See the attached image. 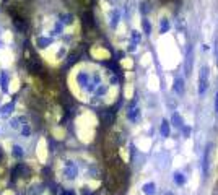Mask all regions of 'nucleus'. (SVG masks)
Returning a JSON list of instances; mask_svg holds the SVG:
<instances>
[{
    "label": "nucleus",
    "mask_w": 218,
    "mask_h": 195,
    "mask_svg": "<svg viewBox=\"0 0 218 195\" xmlns=\"http://www.w3.org/2000/svg\"><path fill=\"white\" fill-rule=\"evenodd\" d=\"M169 29V21L168 20H161V24H160V31L161 32H166Z\"/></svg>",
    "instance_id": "nucleus-10"
},
{
    "label": "nucleus",
    "mask_w": 218,
    "mask_h": 195,
    "mask_svg": "<svg viewBox=\"0 0 218 195\" xmlns=\"http://www.w3.org/2000/svg\"><path fill=\"white\" fill-rule=\"evenodd\" d=\"M117 21H119V12H114L112 16H111V24H112V26H116Z\"/></svg>",
    "instance_id": "nucleus-11"
},
{
    "label": "nucleus",
    "mask_w": 218,
    "mask_h": 195,
    "mask_svg": "<svg viewBox=\"0 0 218 195\" xmlns=\"http://www.w3.org/2000/svg\"><path fill=\"white\" fill-rule=\"evenodd\" d=\"M166 195H173V193H171V192H168V193H166Z\"/></svg>",
    "instance_id": "nucleus-15"
},
{
    "label": "nucleus",
    "mask_w": 218,
    "mask_h": 195,
    "mask_svg": "<svg viewBox=\"0 0 218 195\" xmlns=\"http://www.w3.org/2000/svg\"><path fill=\"white\" fill-rule=\"evenodd\" d=\"M190 133V128L189 127H184V135H189Z\"/></svg>",
    "instance_id": "nucleus-14"
},
{
    "label": "nucleus",
    "mask_w": 218,
    "mask_h": 195,
    "mask_svg": "<svg viewBox=\"0 0 218 195\" xmlns=\"http://www.w3.org/2000/svg\"><path fill=\"white\" fill-rule=\"evenodd\" d=\"M212 150H213V145L208 143L205 146L204 158H202V174H204V177H207L210 172V154H212Z\"/></svg>",
    "instance_id": "nucleus-2"
},
{
    "label": "nucleus",
    "mask_w": 218,
    "mask_h": 195,
    "mask_svg": "<svg viewBox=\"0 0 218 195\" xmlns=\"http://www.w3.org/2000/svg\"><path fill=\"white\" fill-rule=\"evenodd\" d=\"M161 135L169 137V122L168 120H163V124H161Z\"/></svg>",
    "instance_id": "nucleus-8"
},
{
    "label": "nucleus",
    "mask_w": 218,
    "mask_h": 195,
    "mask_svg": "<svg viewBox=\"0 0 218 195\" xmlns=\"http://www.w3.org/2000/svg\"><path fill=\"white\" fill-rule=\"evenodd\" d=\"M143 29H145L147 34H150V32H151V24H150L148 20H143Z\"/></svg>",
    "instance_id": "nucleus-12"
},
{
    "label": "nucleus",
    "mask_w": 218,
    "mask_h": 195,
    "mask_svg": "<svg viewBox=\"0 0 218 195\" xmlns=\"http://www.w3.org/2000/svg\"><path fill=\"white\" fill-rule=\"evenodd\" d=\"M184 68H185V75H190V72H192V47L187 51V57H185Z\"/></svg>",
    "instance_id": "nucleus-4"
},
{
    "label": "nucleus",
    "mask_w": 218,
    "mask_h": 195,
    "mask_svg": "<svg viewBox=\"0 0 218 195\" xmlns=\"http://www.w3.org/2000/svg\"><path fill=\"white\" fill-rule=\"evenodd\" d=\"M174 91H176L177 94H182V93H184V80H182L181 77H177V78L174 80Z\"/></svg>",
    "instance_id": "nucleus-5"
},
{
    "label": "nucleus",
    "mask_w": 218,
    "mask_h": 195,
    "mask_svg": "<svg viewBox=\"0 0 218 195\" xmlns=\"http://www.w3.org/2000/svg\"><path fill=\"white\" fill-rule=\"evenodd\" d=\"M207 88H208V67H202L199 75V94H204Z\"/></svg>",
    "instance_id": "nucleus-3"
},
{
    "label": "nucleus",
    "mask_w": 218,
    "mask_h": 195,
    "mask_svg": "<svg viewBox=\"0 0 218 195\" xmlns=\"http://www.w3.org/2000/svg\"><path fill=\"white\" fill-rule=\"evenodd\" d=\"M143 192L147 195H155L156 193V189H155V184L150 182V184H145L143 185Z\"/></svg>",
    "instance_id": "nucleus-7"
},
{
    "label": "nucleus",
    "mask_w": 218,
    "mask_h": 195,
    "mask_svg": "<svg viewBox=\"0 0 218 195\" xmlns=\"http://www.w3.org/2000/svg\"><path fill=\"white\" fill-rule=\"evenodd\" d=\"M25 59L28 62V68L33 72V73H41L43 72V63H41V60H39L33 52H29V47L28 46L25 47Z\"/></svg>",
    "instance_id": "nucleus-1"
},
{
    "label": "nucleus",
    "mask_w": 218,
    "mask_h": 195,
    "mask_svg": "<svg viewBox=\"0 0 218 195\" xmlns=\"http://www.w3.org/2000/svg\"><path fill=\"white\" fill-rule=\"evenodd\" d=\"M171 122H173V125H174V127H179V128H182V127H184V124H182V117H181L177 112H174V114H173Z\"/></svg>",
    "instance_id": "nucleus-6"
},
{
    "label": "nucleus",
    "mask_w": 218,
    "mask_h": 195,
    "mask_svg": "<svg viewBox=\"0 0 218 195\" xmlns=\"http://www.w3.org/2000/svg\"><path fill=\"white\" fill-rule=\"evenodd\" d=\"M215 111H216V114H218V93H216V96H215Z\"/></svg>",
    "instance_id": "nucleus-13"
},
{
    "label": "nucleus",
    "mask_w": 218,
    "mask_h": 195,
    "mask_svg": "<svg viewBox=\"0 0 218 195\" xmlns=\"http://www.w3.org/2000/svg\"><path fill=\"white\" fill-rule=\"evenodd\" d=\"M174 182H176L177 185H182V184L185 182V177H184V174H181V172H176V174H174Z\"/></svg>",
    "instance_id": "nucleus-9"
}]
</instances>
